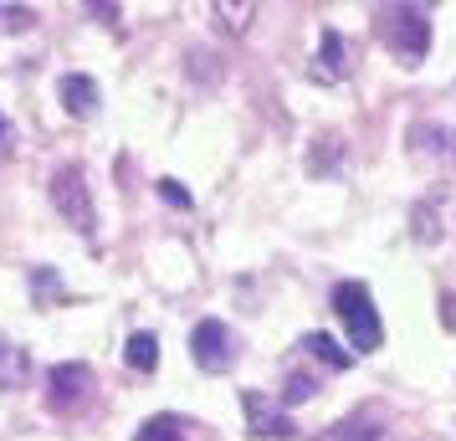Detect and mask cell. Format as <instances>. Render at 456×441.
Wrapping results in <instances>:
<instances>
[{
  "label": "cell",
  "instance_id": "9c48e42d",
  "mask_svg": "<svg viewBox=\"0 0 456 441\" xmlns=\"http://www.w3.org/2000/svg\"><path fill=\"white\" fill-rule=\"evenodd\" d=\"M26 380H31V359H26V349L0 344V390H21Z\"/></svg>",
  "mask_w": 456,
  "mask_h": 441
},
{
  "label": "cell",
  "instance_id": "8992f818",
  "mask_svg": "<svg viewBox=\"0 0 456 441\" xmlns=\"http://www.w3.org/2000/svg\"><path fill=\"white\" fill-rule=\"evenodd\" d=\"M46 385H52V405H57V411H72V405L87 400V390H93V370L72 359V364H57V370L46 375Z\"/></svg>",
  "mask_w": 456,
  "mask_h": 441
},
{
  "label": "cell",
  "instance_id": "8fae6325",
  "mask_svg": "<svg viewBox=\"0 0 456 441\" xmlns=\"http://www.w3.org/2000/svg\"><path fill=\"white\" fill-rule=\"evenodd\" d=\"M303 349H308L313 359H323V364H329V370H349V349H344V344H338V339H329V334H308L303 339Z\"/></svg>",
  "mask_w": 456,
  "mask_h": 441
},
{
  "label": "cell",
  "instance_id": "7a4b0ae2",
  "mask_svg": "<svg viewBox=\"0 0 456 441\" xmlns=\"http://www.w3.org/2000/svg\"><path fill=\"white\" fill-rule=\"evenodd\" d=\"M333 314L344 318L349 344L359 355L379 349V314H374V298H370L364 282H338V288H333Z\"/></svg>",
  "mask_w": 456,
  "mask_h": 441
},
{
  "label": "cell",
  "instance_id": "3957f363",
  "mask_svg": "<svg viewBox=\"0 0 456 441\" xmlns=\"http://www.w3.org/2000/svg\"><path fill=\"white\" fill-rule=\"evenodd\" d=\"M52 206L62 210L77 232L93 236V226H98V210H93V195H87V175L77 165H62L57 175H52Z\"/></svg>",
  "mask_w": 456,
  "mask_h": 441
},
{
  "label": "cell",
  "instance_id": "ac0fdd59",
  "mask_svg": "<svg viewBox=\"0 0 456 441\" xmlns=\"http://www.w3.org/2000/svg\"><path fill=\"white\" fill-rule=\"evenodd\" d=\"M31 21H37L31 5H0V31H26Z\"/></svg>",
  "mask_w": 456,
  "mask_h": 441
},
{
  "label": "cell",
  "instance_id": "e0dca14e",
  "mask_svg": "<svg viewBox=\"0 0 456 441\" xmlns=\"http://www.w3.org/2000/svg\"><path fill=\"white\" fill-rule=\"evenodd\" d=\"M411 144L426 149V154H441V149H446V134H441L436 124H415L411 128Z\"/></svg>",
  "mask_w": 456,
  "mask_h": 441
},
{
  "label": "cell",
  "instance_id": "30bf717a",
  "mask_svg": "<svg viewBox=\"0 0 456 441\" xmlns=\"http://www.w3.org/2000/svg\"><path fill=\"white\" fill-rule=\"evenodd\" d=\"M323 441H385V426H379V421H374L370 411H364V416L338 421V426H333V431H329Z\"/></svg>",
  "mask_w": 456,
  "mask_h": 441
},
{
  "label": "cell",
  "instance_id": "277c9868",
  "mask_svg": "<svg viewBox=\"0 0 456 441\" xmlns=\"http://www.w3.org/2000/svg\"><path fill=\"white\" fill-rule=\"evenodd\" d=\"M190 355H195V364L206 375H226L231 364H236V334H231L221 318H200L190 329Z\"/></svg>",
  "mask_w": 456,
  "mask_h": 441
},
{
  "label": "cell",
  "instance_id": "9a60e30c",
  "mask_svg": "<svg viewBox=\"0 0 456 441\" xmlns=\"http://www.w3.org/2000/svg\"><path fill=\"white\" fill-rule=\"evenodd\" d=\"M411 221H415V241H426V247H436V241H441V226H436L441 216H436V206H415Z\"/></svg>",
  "mask_w": 456,
  "mask_h": 441
},
{
  "label": "cell",
  "instance_id": "2e32d148",
  "mask_svg": "<svg viewBox=\"0 0 456 441\" xmlns=\"http://www.w3.org/2000/svg\"><path fill=\"white\" fill-rule=\"evenodd\" d=\"M318 396V380L313 375H288V390H282V405H303V400Z\"/></svg>",
  "mask_w": 456,
  "mask_h": 441
},
{
  "label": "cell",
  "instance_id": "5b68a950",
  "mask_svg": "<svg viewBox=\"0 0 456 441\" xmlns=\"http://www.w3.org/2000/svg\"><path fill=\"white\" fill-rule=\"evenodd\" d=\"M241 411H247V421H251V431H256V437H272V441H292V437H297V426H292L288 411H277V405H272L267 396H256V390L241 396Z\"/></svg>",
  "mask_w": 456,
  "mask_h": 441
},
{
  "label": "cell",
  "instance_id": "7c38bea8",
  "mask_svg": "<svg viewBox=\"0 0 456 441\" xmlns=\"http://www.w3.org/2000/svg\"><path fill=\"white\" fill-rule=\"evenodd\" d=\"M124 359H128V364H134V370H139V375H149V370L159 364V339H154V334H144V329H139V334L128 339Z\"/></svg>",
  "mask_w": 456,
  "mask_h": 441
},
{
  "label": "cell",
  "instance_id": "6da1fadb",
  "mask_svg": "<svg viewBox=\"0 0 456 441\" xmlns=\"http://www.w3.org/2000/svg\"><path fill=\"white\" fill-rule=\"evenodd\" d=\"M374 31H379V42L400 57V67H420L426 52H431V16H426L420 5H385L379 21H374Z\"/></svg>",
  "mask_w": 456,
  "mask_h": 441
},
{
  "label": "cell",
  "instance_id": "5bb4252c",
  "mask_svg": "<svg viewBox=\"0 0 456 441\" xmlns=\"http://www.w3.org/2000/svg\"><path fill=\"white\" fill-rule=\"evenodd\" d=\"M251 16H256V5H226V0L216 5V21L226 26L231 37H241V31L251 26Z\"/></svg>",
  "mask_w": 456,
  "mask_h": 441
},
{
  "label": "cell",
  "instance_id": "ffe728a7",
  "mask_svg": "<svg viewBox=\"0 0 456 441\" xmlns=\"http://www.w3.org/2000/svg\"><path fill=\"white\" fill-rule=\"evenodd\" d=\"M5 149H11V124L0 118V154H5Z\"/></svg>",
  "mask_w": 456,
  "mask_h": 441
},
{
  "label": "cell",
  "instance_id": "d6986e66",
  "mask_svg": "<svg viewBox=\"0 0 456 441\" xmlns=\"http://www.w3.org/2000/svg\"><path fill=\"white\" fill-rule=\"evenodd\" d=\"M159 195H165L175 210H190V190L180 185V180H159Z\"/></svg>",
  "mask_w": 456,
  "mask_h": 441
},
{
  "label": "cell",
  "instance_id": "52a82bcc",
  "mask_svg": "<svg viewBox=\"0 0 456 441\" xmlns=\"http://www.w3.org/2000/svg\"><path fill=\"white\" fill-rule=\"evenodd\" d=\"M313 78H318V83L349 78V42H344L338 31H323V37H318V67H313Z\"/></svg>",
  "mask_w": 456,
  "mask_h": 441
},
{
  "label": "cell",
  "instance_id": "ba28073f",
  "mask_svg": "<svg viewBox=\"0 0 456 441\" xmlns=\"http://www.w3.org/2000/svg\"><path fill=\"white\" fill-rule=\"evenodd\" d=\"M57 98H62V108L72 118H93L98 113V83L83 78V72H67L62 83H57Z\"/></svg>",
  "mask_w": 456,
  "mask_h": 441
},
{
  "label": "cell",
  "instance_id": "4fadbf2b",
  "mask_svg": "<svg viewBox=\"0 0 456 441\" xmlns=\"http://www.w3.org/2000/svg\"><path fill=\"white\" fill-rule=\"evenodd\" d=\"M134 441H185V431H180V421L175 416H149Z\"/></svg>",
  "mask_w": 456,
  "mask_h": 441
}]
</instances>
